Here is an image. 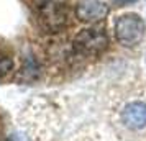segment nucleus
Segmentation results:
<instances>
[{
    "instance_id": "obj_1",
    "label": "nucleus",
    "mask_w": 146,
    "mask_h": 141,
    "mask_svg": "<svg viewBox=\"0 0 146 141\" xmlns=\"http://www.w3.org/2000/svg\"><path fill=\"white\" fill-rule=\"evenodd\" d=\"M115 113L117 123L126 131L139 133L146 130V99L143 95L120 97Z\"/></svg>"
},
{
    "instance_id": "obj_2",
    "label": "nucleus",
    "mask_w": 146,
    "mask_h": 141,
    "mask_svg": "<svg viewBox=\"0 0 146 141\" xmlns=\"http://www.w3.org/2000/svg\"><path fill=\"white\" fill-rule=\"evenodd\" d=\"M108 48V33L104 25L80 30L72 40V53L77 58H95Z\"/></svg>"
},
{
    "instance_id": "obj_3",
    "label": "nucleus",
    "mask_w": 146,
    "mask_h": 141,
    "mask_svg": "<svg viewBox=\"0 0 146 141\" xmlns=\"http://www.w3.org/2000/svg\"><path fill=\"white\" fill-rule=\"evenodd\" d=\"M146 33V25L143 18L136 13H125L115 21V36L123 46L139 44Z\"/></svg>"
},
{
    "instance_id": "obj_4",
    "label": "nucleus",
    "mask_w": 146,
    "mask_h": 141,
    "mask_svg": "<svg viewBox=\"0 0 146 141\" xmlns=\"http://www.w3.org/2000/svg\"><path fill=\"white\" fill-rule=\"evenodd\" d=\"M38 20L43 30L48 33H58L62 31L69 25V8L64 3L54 2V0H46L41 3Z\"/></svg>"
},
{
    "instance_id": "obj_5",
    "label": "nucleus",
    "mask_w": 146,
    "mask_h": 141,
    "mask_svg": "<svg viewBox=\"0 0 146 141\" xmlns=\"http://www.w3.org/2000/svg\"><path fill=\"white\" fill-rule=\"evenodd\" d=\"M76 15L80 21L97 23L108 15V7L100 0H80L76 8Z\"/></svg>"
},
{
    "instance_id": "obj_6",
    "label": "nucleus",
    "mask_w": 146,
    "mask_h": 141,
    "mask_svg": "<svg viewBox=\"0 0 146 141\" xmlns=\"http://www.w3.org/2000/svg\"><path fill=\"white\" fill-rule=\"evenodd\" d=\"M13 66H15V62L10 56L0 53V79L10 74V72L13 71Z\"/></svg>"
},
{
    "instance_id": "obj_7",
    "label": "nucleus",
    "mask_w": 146,
    "mask_h": 141,
    "mask_svg": "<svg viewBox=\"0 0 146 141\" xmlns=\"http://www.w3.org/2000/svg\"><path fill=\"white\" fill-rule=\"evenodd\" d=\"M115 3H118V5H128V3H135V2H138V0H113Z\"/></svg>"
}]
</instances>
